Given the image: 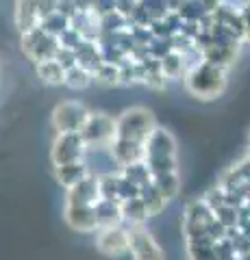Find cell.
I'll use <instances>...</instances> for the list:
<instances>
[{"label": "cell", "mask_w": 250, "mask_h": 260, "mask_svg": "<svg viewBox=\"0 0 250 260\" xmlns=\"http://www.w3.org/2000/svg\"><path fill=\"white\" fill-rule=\"evenodd\" d=\"M92 172L90 167H87V162H72V165H59L54 167V178H57V182L61 186H66V189H72L74 184H78L83 178H87Z\"/></svg>", "instance_id": "cell-14"}, {"label": "cell", "mask_w": 250, "mask_h": 260, "mask_svg": "<svg viewBox=\"0 0 250 260\" xmlns=\"http://www.w3.org/2000/svg\"><path fill=\"white\" fill-rule=\"evenodd\" d=\"M87 117H90V111H87L80 102L68 100L61 102L54 107L52 111V126L57 130V135L63 133H80L85 126Z\"/></svg>", "instance_id": "cell-8"}, {"label": "cell", "mask_w": 250, "mask_h": 260, "mask_svg": "<svg viewBox=\"0 0 250 260\" xmlns=\"http://www.w3.org/2000/svg\"><path fill=\"white\" fill-rule=\"evenodd\" d=\"M152 184H155V186H157V191L165 198V202H170V200H174L176 195H179V189H181V176H179V172L152 176Z\"/></svg>", "instance_id": "cell-16"}, {"label": "cell", "mask_w": 250, "mask_h": 260, "mask_svg": "<svg viewBox=\"0 0 250 260\" xmlns=\"http://www.w3.org/2000/svg\"><path fill=\"white\" fill-rule=\"evenodd\" d=\"M80 137L87 143V148H102L109 150L116 139V119L104 113H90Z\"/></svg>", "instance_id": "cell-4"}, {"label": "cell", "mask_w": 250, "mask_h": 260, "mask_svg": "<svg viewBox=\"0 0 250 260\" xmlns=\"http://www.w3.org/2000/svg\"><path fill=\"white\" fill-rule=\"evenodd\" d=\"M159 63H161V72H163L165 78H179V76L185 78V61H183V54L172 50L170 54H165Z\"/></svg>", "instance_id": "cell-19"}, {"label": "cell", "mask_w": 250, "mask_h": 260, "mask_svg": "<svg viewBox=\"0 0 250 260\" xmlns=\"http://www.w3.org/2000/svg\"><path fill=\"white\" fill-rule=\"evenodd\" d=\"M94 80V74L90 70L80 68V65H74V68H70L66 72V85L70 89H85Z\"/></svg>", "instance_id": "cell-20"}, {"label": "cell", "mask_w": 250, "mask_h": 260, "mask_svg": "<svg viewBox=\"0 0 250 260\" xmlns=\"http://www.w3.org/2000/svg\"><path fill=\"white\" fill-rule=\"evenodd\" d=\"M140 200L144 202V206H146V210H148V215H150V217H152V215H159L161 210L165 208V204H168L165 198L157 191V186L152 184V180L142 186V191H140Z\"/></svg>", "instance_id": "cell-17"}, {"label": "cell", "mask_w": 250, "mask_h": 260, "mask_svg": "<svg viewBox=\"0 0 250 260\" xmlns=\"http://www.w3.org/2000/svg\"><path fill=\"white\" fill-rule=\"evenodd\" d=\"M237 50H239V44L237 46H224V44L211 42L203 50V59L211 65H217V68H222V70H229L233 65V61L237 59Z\"/></svg>", "instance_id": "cell-13"}, {"label": "cell", "mask_w": 250, "mask_h": 260, "mask_svg": "<svg viewBox=\"0 0 250 260\" xmlns=\"http://www.w3.org/2000/svg\"><path fill=\"white\" fill-rule=\"evenodd\" d=\"M0 65H3V63H0Z\"/></svg>", "instance_id": "cell-27"}, {"label": "cell", "mask_w": 250, "mask_h": 260, "mask_svg": "<svg viewBox=\"0 0 250 260\" xmlns=\"http://www.w3.org/2000/svg\"><path fill=\"white\" fill-rule=\"evenodd\" d=\"M54 59H57L66 70H70V68H74V65H78V61H76V52H74V50H68V48H61V46H59L57 54H54Z\"/></svg>", "instance_id": "cell-23"}, {"label": "cell", "mask_w": 250, "mask_h": 260, "mask_svg": "<svg viewBox=\"0 0 250 260\" xmlns=\"http://www.w3.org/2000/svg\"><path fill=\"white\" fill-rule=\"evenodd\" d=\"M66 223L76 232H94L100 230L96 206H66L63 210Z\"/></svg>", "instance_id": "cell-11"}, {"label": "cell", "mask_w": 250, "mask_h": 260, "mask_svg": "<svg viewBox=\"0 0 250 260\" xmlns=\"http://www.w3.org/2000/svg\"><path fill=\"white\" fill-rule=\"evenodd\" d=\"M165 83H168V78L163 76V72L161 70H152V72H148V76H146V80H144V85L146 87H150V89H165Z\"/></svg>", "instance_id": "cell-24"}, {"label": "cell", "mask_w": 250, "mask_h": 260, "mask_svg": "<svg viewBox=\"0 0 250 260\" xmlns=\"http://www.w3.org/2000/svg\"><path fill=\"white\" fill-rule=\"evenodd\" d=\"M183 80L185 89L191 95L200 98V100H213V98L222 95L224 89H227V70L203 61L193 70H189Z\"/></svg>", "instance_id": "cell-2"}, {"label": "cell", "mask_w": 250, "mask_h": 260, "mask_svg": "<svg viewBox=\"0 0 250 260\" xmlns=\"http://www.w3.org/2000/svg\"><path fill=\"white\" fill-rule=\"evenodd\" d=\"M42 9H39V0H18L15 3V24L20 32H31L42 26Z\"/></svg>", "instance_id": "cell-12"}, {"label": "cell", "mask_w": 250, "mask_h": 260, "mask_svg": "<svg viewBox=\"0 0 250 260\" xmlns=\"http://www.w3.org/2000/svg\"><path fill=\"white\" fill-rule=\"evenodd\" d=\"M96 247L102 256L109 258H120L128 254V232L124 225H114V228H100L98 237H96Z\"/></svg>", "instance_id": "cell-9"}, {"label": "cell", "mask_w": 250, "mask_h": 260, "mask_svg": "<svg viewBox=\"0 0 250 260\" xmlns=\"http://www.w3.org/2000/svg\"><path fill=\"white\" fill-rule=\"evenodd\" d=\"M144 162H146L150 176L179 172V165H176V139L172 137V133H168L165 128L159 126L155 128V133L146 141Z\"/></svg>", "instance_id": "cell-1"}, {"label": "cell", "mask_w": 250, "mask_h": 260, "mask_svg": "<svg viewBox=\"0 0 250 260\" xmlns=\"http://www.w3.org/2000/svg\"><path fill=\"white\" fill-rule=\"evenodd\" d=\"M37 68V76L42 78L44 85H50V87H57V85H66V68L57 61V59H48L42 63H35Z\"/></svg>", "instance_id": "cell-15"}, {"label": "cell", "mask_w": 250, "mask_h": 260, "mask_svg": "<svg viewBox=\"0 0 250 260\" xmlns=\"http://www.w3.org/2000/svg\"><path fill=\"white\" fill-rule=\"evenodd\" d=\"M57 50H59V37L46 32L42 26L22 35V52L35 63L54 59Z\"/></svg>", "instance_id": "cell-7"}, {"label": "cell", "mask_w": 250, "mask_h": 260, "mask_svg": "<svg viewBox=\"0 0 250 260\" xmlns=\"http://www.w3.org/2000/svg\"><path fill=\"white\" fill-rule=\"evenodd\" d=\"M66 200V206H96L100 200V178L96 174L83 178L78 184L68 189Z\"/></svg>", "instance_id": "cell-10"}, {"label": "cell", "mask_w": 250, "mask_h": 260, "mask_svg": "<svg viewBox=\"0 0 250 260\" xmlns=\"http://www.w3.org/2000/svg\"><path fill=\"white\" fill-rule=\"evenodd\" d=\"M163 3L168 5V9H170V11H179L185 0H163Z\"/></svg>", "instance_id": "cell-26"}, {"label": "cell", "mask_w": 250, "mask_h": 260, "mask_svg": "<svg viewBox=\"0 0 250 260\" xmlns=\"http://www.w3.org/2000/svg\"><path fill=\"white\" fill-rule=\"evenodd\" d=\"M128 232V251L133 260H165V254L152 232L144 223L126 225Z\"/></svg>", "instance_id": "cell-5"}, {"label": "cell", "mask_w": 250, "mask_h": 260, "mask_svg": "<svg viewBox=\"0 0 250 260\" xmlns=\"http://www.w3.org/2000/svg\"><path fill=\"white\" fill-rule=\"evenodd\" d=\"M87 150L90 148H87V143L83 141L80 133H63V135L54 137L50 158L54 162V167L72 165V162H83Z\"/></svg>", "instance_id": "cell-6"}, {"label": "cell", "mask_w": 250, "mask_h": 260, "mask_svg": "<svg viewBox=\"0 0 250 260\" xmlns=\"http://www.w3.org/2000/svg\"><path fill=\"white\" fill-rule=\"evenodd\" d=\"M42 28L46 32H50V35H54V37H61L63 32L70 28V18L61 15L59 11H54V13L48 15V18L42 20Z\"/></svg>", "instance_id": "cell-21"}, {"label": "cell", "mask_w": 250, "mask_h": 260, "mask_svg": "<svg viewBox=\"0 0 250 260\" xmlns=\"http://www.w3.org/2000/svg\"><path fill=\"white\" fill-rule=\"evenodd\" d=\"M241 20H244V42H250V0L241 5Z\"/></svg>", "instance_id": "cell-25"}, {"label": "cell", "mask_w": 250, "mask_h": 260, "mask_svg": "<svg viewBox=\"0 0 250 260\" xmlns=\"http://www.w3.org/2000/svg\"><path fill=\"white\" fill-rule=\"evenodd\" d=\"M94 80L100 85H120V65L114 63H102L98 70L94 72Z\"/></svg>", "instance_id": "cell-22"}, {"label": "cell", "mask_w": 250, "mask_h": 260, "mask_svg": "<svg viewBox=\"0 0 250 260\" xmlns=\"http://www.w3.org/2000/svg\"><path fill=\"white\" fill-rule=\"evenodd\" d=\"M155 128H157L155 115L148 109L133 107L126 109L120 117H116V139L146 148V141L155 133Z\"/></svg>", "instance_id": "cell-3"}, {"label": "cell", "mask_w": 250, "mask_h": 260, "mask_svg": "<svg viewBox=\"0 0 250 260\" xmlns=\"http://www.w3.org/2000/svg\"><path fill=\"white\" fill-rule=\"evenodd\" d=\"M122 217H124V223L135 225V223H144L150 215H148L146 206H144V202L140 198H135V200L122 202Z\"/></svg>", "instance_id": "cell-18"}]
</instances>
